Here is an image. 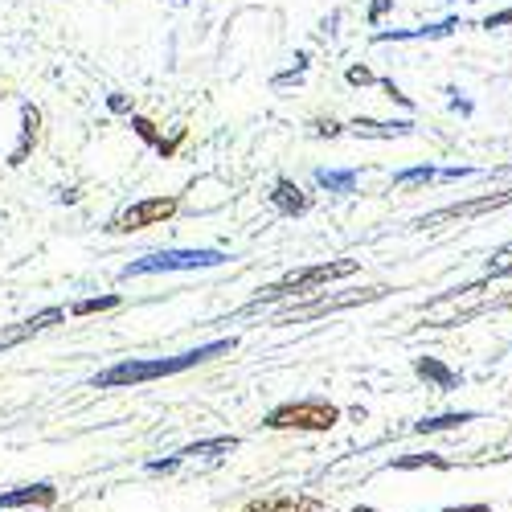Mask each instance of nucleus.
Instances as JSON below:
<instances>
[{
    "mask_svg": "<svg viewBox=\"0 0 512 512\" xmlns=\"http://www.w3.org/2000/svg\"><path fill=\"white\" fill-rule=\"evenodd\" d=\"M361 512H369V508H361Z\"/></svg>",
    "mask_w": 512,
    "mask_h": 512,
    "instance_id": "obj_28",
    "label": "nucleus"
},
{
    "mask_svg": "<svg viewBox=\"0 0 512 512\" xmlns=\"http://www.w3.org/2000/svg\"><path fill=\"white\" fill-rule=\"evenodd\" d=\"M512 201V189L508 193H492V197H480V201H459V205H447L439 213H431V218H418L414 226L426 230V226H435V222H447V218H472V213H484V209H500Z\"/></svg>",
    "mask_w": 512,
    "mask_h": 512,
    "instance_id": "obj_6",
    "label": "nucleus"
},
{
    "mask_svg": "<svg viewBox=\"0 0 512 512\" xmlns=\"http://www.w3.org/2000/svg\"><path fill=\"white\" fill-rule=\"evenodd\" d=\"M316 185L328 193H357V173L353 168H345V173H336V168H316Z\"/></svg>",
    "mask_w": 512,
    "mask_h": 512,
    "instance_id": "obj_12",
    "label": "nucleus"
},
{
    "mask_svg": "<svg viewBox=\"0 0 512 512\" xmlns=\"http://www.w3.org/2000/svg\"><path fill=\"white\" fill-rule=\"evenodd\" d=\"M472 414H443V418H426L418 422V431H443V426H455V422H467Z\"/></svg>",
    "mask_w": 512,
    "mask_h": 512,
    "instance_id": "obj_19",
    "label": "nucleus"
},
{
    "mask_svg": "<svg viewBox=\"0 0 512 512\" xmlns=\"http://www.w3.org/2000/svg\"><path fill=\"white\" fill-rule=\"evenodd\" d=\"M50 500H54V488H50V484H37V488H21V492L0 496V508H17V504H50Z\"/></svg>",
    "mask_w": 512,
    "mask_h": 512,
    "instance_id": "obj_14",
    "label": "nucleus"
},
{
    "mask_svg": "<svg viewBox=\"0 0 512 512\" xmlns=\"http://www.w3.org/2000/svg\"><path fill=\"white\" fill-rule=\"evenodd\" d=\"M459 21L455 17H447V21H439V25H426V29H390V33H377L373 41L377 46H386V41H418V37H447L451 29H455Z\"/></svg>",
    "mask_w": 512,
    "mask_h": 512,
    "instance_id": "obj_11",
    "label": "nucleus"
},
{
    "mask_svg": "<svg viewBox=\"0 0 512 512\" xmlns=\"http://www.w3.org/2000/svg\"><path fill=\"white\" fill-rule=\"evenodd\" d=\"M177 209H181V197H148V201H136V205L119 209L115 218L107 222V230L111 234H132V230H144V226H160V222L173 218Z\"/></svg>",
    "mask_w": 512,
    "mask_h": 512,
    "instance_id": "obj_4",
    "label": "nucleus"
},
{
    "mask_svg": "<svg viewBox=\"0 0 512 512\" xmlns=\"http://www.w3.org/2000/svg\"><path fill=\"white\" fill-rule=\"evenodd\" d=\"M336 422V406L328 402H300V406H279L267 414V426L271 431H291V426H300V431H328Z\"/></svg>",
    "mask_w": 512,
    "mask_h": 512,
    "instance_id": "obj_5",
    "label": "nucleus"
},
{
    "mask_svg": "<svg viewBox=\"0 0 512 512\" xmlns=\"http://www.w3.org/2000/svg\"><path fill=\"white\" fill-rule=\"evenodd\" d=\"M37 136H41V111H37L33 103H25V107H21V140H17L13 156H9L13 168H21V164L29 160V152L37 148Z\"/></svg>",
    "mask_w": 512,
    "mask_h": 512,
    "instance_id": "obj_8",
    "label": "nucleus"
},
{
    "mask_svg": "<svg viewBox=\"0 0 512 512\" xmlns=\"http://www.w3.org/2000/svg\"><path fill=\"white\" fill-rule=\"evenodd\" d=\"M234 349V336L230 340H213V345H201V349H189L181 357H156V361H119L111 369H103L91 386L95 390H115V386H140V381H156V377H173L181 369H193L209 357H222Z\"/></svg>",
    "mask_w": 512,
    "mask_h": 512,
    "instance_id": "obj_1",
    "label": "nucleus"
},
{
    "mask_svg": "<svg viewBox=\"0 0 512 512\" xmlns=\"http://www.w3.org/2000/svg\"><path fill=\"white\" fill-rule=\"evenodd\" d=\"M226 254L222 250H156V254H144V259L127 263L123 267V279H140V275H160V271H201V267H222Z\"/></svg>",
    "mask_w": 512,
    "mask_h": 512,
    "instance_id": "obj_3",
    "label": "nucleus"
},
{
    "mask_svg": "<svg viewBox=\"0 0 512 512\" xmlns=\"http://www.w3.org/2000/svg\"><path fill=\"white\" fill-rule=\"evenodd\" d=\"M316 136H340V123H332V119H316Z\"/></svg>",
    "mask_w": 512,
    "mask_h": 512,
    "instance_id": "obj_23",
    "label": "nucleus"
},
{
    "mask_svg": "<svg viewBox=\"0 0 512 512\" xmlns=\"http://www.w3.org/2000/svg\"><path fill=\"white\" fill-rule=\"evenodd\" d=\"M418 373H422V377H431V381H439V386H455V373H451V369H443V365H439V361H431V357L418 361Z\"/></svg>",
    "mask_w": 512,
    "mask_h": 512,
    "instance_id": "obj_17",
    "label": "nucleus"
},
{
    "mask_svg": "<svg viewBox=\"0 0 512 512\" xmlns=\"http://www.w3.org/2000/svg\"><path fill=\"white\" fill-rule=\"evenodd\" d=\"M62 320H66V308H46V312H37V316L21 320L17 328H9L0 345H17V340H25V336H33V332H41V328H50V324H62Z\"/></svg>",
    "mask_w": 512,
    "mask_h": 512,
    "instance_id": "obj_9",
    "label": "nucleus"
},
{
    "mask_svg": "<svg viewBox=\"0 0 512 512\" xmlns=\"http://www.w3.org/2000/svg\"><path fill=\"white\" fill-rule=\"evenodd\" d=\"M238 447V439H209V443H197V447H185L181 455H209V451H230Z\"/></svg>",
    "mask_w": 512,
    "mask_h": 512,
    "instance_id": "obj_18",
    "label": "nucleus"
},
{
    "mask_svg": "<svg viewBox=\"0 0 512 512\" xmlns=\"http://www.w3.org/2000/svg\"><path fill=\"white\" fill-rule=\"evenodd\" d=\"M390 5H394V0H373V9H369V25H377L381 17H386V13H390Z\"/></svg>",
    "mask_w": 512,
    "mask_h": 512,
    "instance_id": "obj_22",
    "label": "nucleus"
},
{
    "mask_svg": "<svg viewBox=\"0 0 512 512\" xmlns=\"http://www.w3.org/2000/svg\"><path fill=\"white\" fill-rule=\"evenodd\" d=\"M107 107L115 115H127V111H132V99H127V95H107Z\"/></svg>",
    "mask_w": 512,
    "mask_h": 512,
    "instance_id": "obj_21",
    "label": "nucleus"
},
{
    "mask_svg": "<svg viewBox=\"0 0 512 512\" xmlns=\"http://www.w3.org/2000/svg\"><path fill=\"white\" fill-rule=\"evenodd\" d=\"M451 107H455V111H463V115H467V111H472V103H467V99H459V95L451 99Z\"/></svg>",
    "mask_w": 512,
    "mask_h": 512,
    "instance_id": "obj_25",
    "label": "nucleus"
},
{
    "mask_svg": "<svg viewBox=\"0 0 512 512\" xmlns=\"http://www.w3.org/2000/svg\"><path fill=\"white\" fill-rule=\"evenodd\" d=\"M132 127H136V136H140L144 144H152L160 156H177V148H181V140H185V132H177L173 140H164L160 127H156L152 119H144V115H132Z\"/></svg>",
    "mask_w": 512,
    "mask_h": 512,
    "instance_id": "obj_10",
    "label": "nucleus"
},
{
    "mask_svg": "<svg viewBox=\"0 0 512 512\" xmlns=\"http://www.w3.org/2000/svg\"><path fill=\"white\" fill-rule=\"evenodd\" d=\"M500 25H512V9H504V13H492V17L484 21V29H500Z\"/></svg>",
    "mask_w": 512,
    "mask_h": 512,
    "instance_id": "obj_24",
    "label": "nucleus"
},
{
    "mask_svg": "<svg viewBox=\"0 0 512 512\" xmlns=\"http://www.w3.org/2000/svg\"><path fill=\"white\" fill-rule=\"evenodd\" d=\"M111 308H119V295H99V300H78L70 312H74V316H95V312H111Z\"/></svg>",
    "mask_w": 512,
    "mask_h": 512,
    "instance_id": "obj_15",
    "label": "nucleus"
},
{
    "mask_svg": "<svg viewBox=\"0 0 512 512\" xmlns=\"http://www.w3.org/2000/svg\"><path fill=\"white\" fill-rule=\"evenodd\" d=\"M353 271H357V259H336V263L300 267V271L283 275L279 283H271L267 291H259V295H254V300L246 304V312H254V308H267V304H275V300H287V295H304V291H312V287H320V283L345 279V275H353Z\"/></svg>",
    "mask_w": 512,
    "mask_h": 512,
    "instance_id": "obj_2",
    "label": "nucleus"
},
{
    "mask_svg": "<svg viewBox=\"0 0 512 512\" xmlns=\"http://www.w3.org/2000/svg\"><path fill=\"white\" fill-rule=\"evenodd\" d=\"M349 82H353V87H373L377 78H373L365 66H353V70H349Z\"/></svg>",
    "mask_w": 512,
    "mask_h": 512,
    "instance_id": "obj_20",
    "label": "nucleus"
},
{
    "mask_svg": "<svg viewBox=\"0 0 512 512\" xmlns=\"http://www.w3.org/2000/svg\"><path fill=\"white\" fill-rule=\"evenodd\" d=\"M435 177H439V168L418 164V168H402V173L394 177V185H422V181H435Z\"/></svg>",
    "mask_w": 512,
    "mask_h": 512,
    "instance_id": "obj_16",
    "label": "nucleus"
},
{
    "mask_svg": "<svg viewBox=\"0 0 512 512\" xmlns=\"http://www.w3.org/2000/svg\"><path fill=\"white\" fill-rule=\"evenodd\" d=\"M451 512H488V508H451Z\"/></svg>",
    "mask_w": 512,
    "mask_h": 512,
    "instance_id": "obj_26",
    "label": "nucleus"
},
{
    "mask_svg": "<svg viewBox=\"0 0 512 512\" xmlns=\"http://www.w3.org/2000/svg\"><path fill=\"white\" fill-rule=\"evenodd\" d=\"M357 136H406L410 132V119H398V123H377V119H353Z\"/></svg>",
    "mask_w": 512,
    "mask_h": 512,
    "instance_id": "obj_13",
    "label": "nucleus"
},
{
    "mask_svg": "<svg viewBox=\"0 0 512 512\" xmlns=\"http://www.w3.org/2000/svg\"><path fill=\"white\" fill-rule=\"evenodd\" d=\"M271 205L283 213V218H304V213L312 209V197H308L300 185H295V181L279 177L275 189H271Z\"/></svg>",
    "mask_w": 512,
    "mask_h": 512,
    "instance_id": "obj_7",
    "label": "nucleus"
},
{
    "mask_svg": "<svg viewBox=\"0 0 512 512\" xmlns=\"http://www.w3.org/2000/svg\"><path fill=\"white\" fill-rule=\"evenodd\" d=\"M0 91H5V82H0Z\"/></svg>",
    "mask_w": 512,
    "mask_h": 512,
    "instance_id": "obj_27",
    "label": "nucleus"
}]
</instances>
